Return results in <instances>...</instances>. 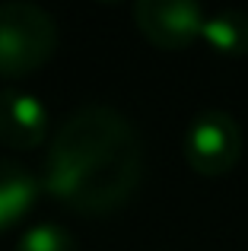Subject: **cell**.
Returning <instances> with one entry per match:
<instances>
[{
    "label": "cell",
    "mask_w": 248,
    "mask_h": 251,
    "mask_svg": "<svg viewBox=\"0 0 248 251\" xmlns=\"http://www.w3.org/2000/svg\"><path fill=\"white\" fill-rule=\"evenodd\" d=\"M143 178V140L112 105H86L54 130L42 188L80 216H105L134 197Z\"/></svg>",
    "instance_id": "cell-1"
},
{
    "label": "cell",
    "mask_w": 248,
    "mask_h": 251,
    "mask_svg": "<svg viewBox=\"0 0 248 251\" xmlns=\"http://www.w3.org/2000/svg\"><path fill=\"white\" fill-rule=\"evenodd\" d=\"M51 118L45 102L29 89H0V143L6 150H35L45 143Z\"/></svg>",
    "instance_id": "cell-5"
},
{
    "label": "cell",
    "mask_w": 248,
    "mask_h": 251,
    "mask_svg": "<svg viewBox=\"0 0 248 251\" xmlns=\"http://www.w3.org/2000/svg\"><path fill=\"white\" fill-rule=\"evenodd\" d=\"M16 251H80V242L61 223H35L19 235Z\"/></svg>",
    "instance_id": "cell-8"
},
{
    "label": "cell",
    "mask_w": 248,
    "mask_h": 251,
    "mask_svg": "<svg viewBox=\"0 0 248 251\" xmlns=\"http://www.w3.org/2000/svg\"><path fill=\"white\" fill-rule=\"evenodd\" d=\"M181 153L191 172L204 178H220L242 159V127L223 108H207L191 118L181 137Z\"/></svg>",
    "instance_id": "cell-3"
},
{
    "label": "cell",
    "mask_w": 248,
    "mask_h": 251,
    "mask_svg": "<svg viewBox=\"0 0 248 251\" xmlns=\"http://www.w3.org/2000/svg\"><path fill=\"white\" fill-rule=\"evenodd\" d=\"M207 10L191 0H137L134 25L159 51H185L204 32Z\"/></svg>",
    "instance_id": "cell-4"
},
{
    "label": "cell",
    "mask_w": 248,
    "mask_h": 251,
    "mask_svg": "<svg viewBox=\"0 0 248 251\" xmlns=\"http://www.w3.org/2000/svg\"><path fill=\"white\" fill-rule=\"evenodd\" d=\"M38 191H42V181L29 169L0 159V232L13 229L16 223H23V216H29V210L38 201Z\"/></svg>",
    "instance_id": "cell-6"
},
{
    "label": "cell",
    "mask_w": 248,
    "mask_h": 251,
    "mask_svg": "<svg viewBox=\"0 0 248 251\" xmlns=\"http://www.w3.org/2000/svg\"><path fill=\"white\" fill-rule=\"evenodd\" d=\"M57 23L38 3H0V76L19 80L54 57Z\"/></svg>",
    "instance_id": "cell-2"
},
{
    "label": "cell",
    "mask_w": 248,
    "mask_h": 251,
    "mask_svg": "<svg viewBox=\"0 0 248 251\" xmlns=\"http://www.w3.org/2000/svg\"><path fill=\"white\" fill-rule=\"evenodd\" d=\"M200 38L207 48L223 57H245L248 54V13L242 10H217L207 13Z\"/></svg>",
    "instance_id": "cell-7"
}]
</instances>
